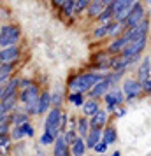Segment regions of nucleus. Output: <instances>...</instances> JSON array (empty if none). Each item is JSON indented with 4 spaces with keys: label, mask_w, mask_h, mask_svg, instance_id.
I'll return each instance as SVG.
<instances>
[{
    "label": "nucleus",
    "mask_w": 151,
    "mask_h": 156,
    "mask_svg": "<svg viewBox=\"0 0 151 156\" xmlns=\"http://www.w3.org/2000/svg\"><path fill=\"white\" fill-rule=\"evenodd\" d=\"M104 77V74L100 72H95V70H90V72H84V74H76L69 79L67 83V88L70 90V93H81L84 95L92 90V86L95 83H99L100 79Z\"/></svg>",
    "instance_id": "nucleus-1"
},
{
    "label": "nucleus",
    "mask_w": 151,
    "mask_h": 156,
    "mask_svg": "<svg viewBox=\"0 0 151 156\" xmlns=\"http://www.w3.org/2000/svg\"><path fill=\"white\" fill-rule=\"evenodd\" d=\"M21 39V28L16 23H5L0 27V49L4 48H11V46H18Z\"/></svg>",
    "instance_id": "nucleus-2"
},
{
    "label": "nucleus",
    "mask_w": 151,
    "mask_h": 156,
    "mask_svg": "<svg viewBox=\"0 0 151 156\" xmlns=\"http://www.w3.org/2000/svg\"><path fill=\"white\" fill-rule=\"evenodd\" d=\"M63 111L58 109V107H51L49 111L46 112V119H44V132L46 133L53 135L56 139L58 135L62 133L60 132V118H62Z\"/></svg>",
    "instance_id": "nucleus-3"
},
{
    "label": "nucleus",
    "mask_w": 151,
    "mask_h": 156,
    "mask_svg": "<svg viewBox=\"0 0 151 156\" xmlns=\"http://www.w3.org/2000/svg\"><path fill=\"white\" fill-rule=\"evenodd\" d=\"M104 102H106V111H107V114H113L116 111V107H120L121 104L127 102V98H125V93H123L121 88L114 86V88H111L104 95Z\"/></svg>",
    "instance_id": "nucleus-4"
},
{
    "label": "nucleus",
    "mask_w": 151,
    "mask_h": 156,
    "mask_svg": "<svg viewBox=\"0 0 151 156\" xmlns=\"http://www.w3.org/2000/svg\"><path fill=\"white\" fill-rule=\"evenodd\" d=\"M39 95H41V88H39V84H37V81H35V83L30 84L28 88L18 91V102H20L21 107L32 105V104H37V102H39Z\"/></svg>",
    "instance_id": "nucleus-5"
},
{
    "label": "nucleus",
    "mask_w": 151,
    "mask_h": 156,
    "mask_svg": "<svg viewBox=\"0 0 151 156\" xmlns=\"http://www.w3.org/2000/svg\"><path fill=\"white\" fill-rule=\"evenodd\" d=\"M121 90H123V93H125L127 102H134L135 98L141 97V93H142V86H141V83H139L137 79L128 77V79H125V81H123Z\"/></svg>",
    "instance_id": "nucleus-6"
},
{
    "label": "nucleus",
    "mask_w": 151,
    "mask_h": 156,
    "mask_svg": "<svg viewBox=\"0 0 151 156\" xmlns=\"http://www.w3.org/2000/svg\"><path fill=\"white\" fill-rule=\"evenodd\" d=\"M21 58V48L20 46H11L0 49V63L4 65H18Z\"/></svg>",
    "instance_id": "nucleus-7"
},
{
    "label": "nucleus",
    "mask_w": 151,
    "mask_h": 156,
    "mask_svg": "<svg viewBox=\"0 0 151 156\" xmlns=\"http://www.w3.org/2000/svg\"><path fill=\"white\" fill-rule=\"evenodd\" d=\"M144 20H146V9H144V5L137 0L134 9H132V12H130L128 18L125 20V27H127V28H134V27H137V25L141 21H144Z\"/></svg>",
    "instance_id": "nucleus-8"
},
{
    "label": "nucleus",
    "mask_w": 151,
    "mask_h": 156,
    "mask_svg": "<svg viewBox=\"0 0 151 156\" xmlns=\"http://www.w3.org/2000/svg\"><path fill=\"white\" fill-rule=\"evenodd\" d=\"M132 42V35H130V32L128 30H125V34H123L121 37H118V39H113V42L109 44V48L106 51H107L109 55H121L123 49L128 46V44Z\"/></svg>",
    "instance_id": "nucleus-9"
},
{
    "label": "nucleus",
    "mask_w": 151,
    "mask_h": 156,
    "mask_svg": "<svg viewBox=\"0 0 151 156\" xmlns=\"http://www.w3.org/2000/svg\"><path fill=\"white\" fill-rule=\"evenodd\" d=\"M146 44H148V35L146 37H139V39H135L134 42H130L125 49H123L121 56L125 58H130V56H141V53L144 51V48H146Z\"/></svg>",
    "instance_id": "nucleus-10"
},
{
    "label": "nucleus",
    "mask_w": 151,
    "mask_h": 156,
    "mask_svg": "<svg viewBox=\"0 0 151 156\" xmlns=\"http://www.w3.org/2000/svg\"><path fill=\"white\" fill-rule=\"evenodd\" d=\"M11 139L13 140H21V139H25V137H34L35 135V128L28 123H23V125H20V126H13L11 128Z\"/></svg>",
    "instance_id": "nucleus-11"
},
{
    "label": "nucleus",
    "mask_w": 151,
    "mask_h": 156,
    "mask_svg": "<svg viewBox=\"0 0 151 156\" xmlns=\"http://www.w3.org/2000/svg\"><path fill=\"white\" fill-rule=\"evenodd\" d=\"M111 88H113V86H111V83H109L106 77H102L99 83H95V84L92 86V90H90L86 95H88V98L99 100V98H102V97H104V95L111 90Z\"/></svg>",
    "instance_id": "nucleus-12"
},
{
    "label": "nucleus",
    "mask_w": 151,
    "mask_h": 156,
    "mask_svg": "<svg viewBox=\"0 0 151 156\" xmlns=\"http://www.w3.org/2000/svg\"><path fill=\"white\" fill-rule=\"evenodd\" d=\"M53 156H72L70 154V146L67 144L63 133L58 135L55 144H53Z\"/></svg>",
    "instance_id": "nucleus-13"
},
{
    "label": "nucleus",
    "mask_w": 151,
    "mask_h": 156,
    "mask_svg": "<svg viewBox=\"0 0 151 156\" xmlns=\"http://www.w3.org/2000/svg\"><path fill=\"white\" fill-rule=\"evenodd\" d=\"M135 79L139 83H144V81L151 79V56L142 58V62L137 67V77Z\"/></svg>",
    "instance_id": "nucleus-14"
},
{
    "label": "nucleus",
    "mask_w": 151,
    "mask_h": 156,
    "mask_svg": "<svg viewBox=\"0 0 151 156\" xmlns=\"http://www.w3.org/2000/svg\"><path fill=\"white\" fill-rule=\"evenodd\" d=\"M107 118H109L107 111H106V109H99L92 118H88V119H90V128H99V130H104V126L107 125Z\"/></svg>",
    "instance_id": "nucleus-15"
},
{
    "label": "nucleus",
    "mask_w": 151,
    "mask_h": 156,
    "mask_svg": "<svg viewBox=\"0 0 151 156\" xmlns=\"http://www.w3.org/2000/svg\"><path fill=\"white\" fill-rule=\"evenodd\" d=\"M28 119H30V116L23 111L21 107H18L14 112L9 114V125L11 126H20L23 123H28Z\"/></svg>",
    "instance_id": "nucleus-16"
},
{
    "label": "nucleus",
    "mask_w": 151,
    "mask_h": 156,
    "mask_svg": "<svg viewBox=\"0 0 151 156\" xmlns=\"http://www.w3.org/2000/svg\"><path fill=\"white\" fill-rule=\"evenodd\" d=\"M37 105H39V116H41V114H46L51 109V91L49 90H42V91H41Z\"/></svg>",
    "instance_id": "nucleus-17"
},
{
    "label": "nucleus",
    "mask_w": 151,
    "mask_h": 156,
    "mask_svg": "<svg viewBox=\"0 0 151 156\" xmlns=\"http://www.w3.org/2000/svg\"><path fill=\"white\" fill-rule=\"evenodd\" d=\"M100 140H102V130H99V128H90L88 135L84 137V144H86V149H93Z\"/></svg>",
    "instance_id": "nucleus-18"
},
{
    "label": "nucleus",
    "mask_w": 151,
    "mask_h": 156,
    "mask_svg": "<svg viewBox=\"0 0 151 156\" xmlns=\"http://www.w3.org/2000/svg\"><path fill=\"white\" fill-rule=\"evenodd\" d=\"M135 2H137V0H113V2H111V5H109V9L113 11V14H114V18H116L121 11H125V9L130 7V5H134Z\"/></svg>",
    "instance_id": "nucleus-19"
},
{
    "label": "nucleus",
    "mask_w": 151,
    "mask_h": 156,
    "mask_svg": "<svg viewBox=\"0 0 151 156\" xmlns=\"http://www.w3.org/2000/svg\"><path fill=\"white\" fill-rule=\"evenodd\" d=\"M76 133H77V137H81V139H84L88 135V132H90V119L88 118H77L76 119Z\"/></svg>",
    "instance_id": "nucleus-20"
},
{
    "label": "nucleus",
    "mask_w": 151,
    "mask_h": 156,
    "mask_svg": "<svg viewBox=\"0 0 151 156\" xmlns=\"http://www.w3.org/2000/svg\"><path fill=\"white\" fill-rule=\"evenodd\" d=\"M16 72V65H4L0 63V86H4L9 79L14 76Z\"/></svg>",
    "instance_id": "nucleus-21"
},
{
    "label": "nucleus",
    "mask_w": 151,
    "mask_h": 156,
    "mask_svg": "<svg viewBox=\"0 0 151 156\" xmlns=\"http://www.w3.org/2000/svg\"><path fill=\"white\" fill-rule=\"evenodd\" d=\"M125 30H127V27H125V23L113 21L111 25H109L107 37H111V39H118V37H121L123 34H125Z\"/></svg>",
    "instance_id": "nucleus-22"
},
{
    "label": "nucleus",
    "mask_w": 151,
    "mask_h": 156,
    "mask_svg": "<svg viewBox=\"0 0 151 156\" xmlns=\"http://www.w3.org/2000/svg\"><path fill=\"white\" fill-rule=\"evenodd\" d=\"M100 109V104H99V100H93V98H88L84 100V104H83V112L86 118H92L97 111Z\"/></svg>",
    "instance_id": "nucleus-23"
},
{
    "label": "nucleus",
    "mask_w": 151,
    "mask_h": 156,
    "mask_svg": "<svg viewBox=\"0 0 151 156\" xmlns=\"http://www.w3.org/2000/svg\"><path fill=\"white\" fill-rule=\"evenodd\" d=\"M104 9H106V5H104L102 2H95V0H92V2H90V5H88V9H86V16H88V18L97 20Z\"/></svg>",
    "instance_id": "nucleus-24"
},
{
    "label": "nucleus",
    "mask_w": 151,
    "mask_h": 156,
    "mask_svg": "<svg viewBox=\"0 0 151 156\" xmlns=\"http://www.w3.org/2000/svg\"><path fill=\"white\" fill-rule=\"evenodd\" d=\"M84 153H86V144H84V139L77 137V139L74 140V144L70 146V154L72 156H84Z\"/></svg>",
    "instance_id": "nucleus-25"
},
{
    "label": "nucleus",
    "mask_w": 151,
    "mask_h": 156,
    "mask_svg": "<svg viewBox=\"0 0 151 156\" xmlns=\"http://www.w3.org/2000/svg\"><path fill=\"white\" fill-rule=\"evenodd\" d=\"M116 139H118V133H116V128L114 126H107L102 130V142H106L107 146L114 144Z\"/></svg>",
    "instance_id": "nucleus-26"
},
{
    "label": "nucleus",
    "mask_w": 151,
    "mask_h": 156,
    "mask_svg": "<svg viewBox=\"0 0 151 156\" xmlns=\"http://www.w3.org/2000/svg\"><path fill=\"white\" fill-rule=\"evenodd\" d=\"M95 21H99L100 25H111V23L114 21V14H113V11H111L109 7H106Z\"/></svg>",
    "instance_id": "nucleus-27"
},
{
    "label": "nucleus",
    "mask_w": 151,
    "mask_h": 156,
    "mask_svg": "<svg viewBox=\"0 0 151 156\" xmlns=\"http://www.w3.org/2000/svg\"><path fill=\"white\" fill-rule=\"evenodd\" d=\"M63 100H65V93L62 90H53L51 91V107H58L60 109Z\"/></svg>",
    "instance_id": "nucleus-28"
},
{
    "label": "nucleus",
    "mask_w": 151,
    "mask_h": 156,
    "mask_svg": "<svg viewBox=\"0 0 151 156\" xmlns=\"http://www.w3.org/2000/svg\"><path fill=\"white\" fill-rule=\"evenodd\" d=\"M74 7H76V0H65L63 4H62V7H60V11H62L63 16L72 18L74 16Z\"/></svg>",
    "instance_id": "nucleus-29"
},
{
    "label": "nucleus",
    "mask_w": 151,
    "mask_h": 156,
    "mask_svg": "<svg viewBox=\"0 0 151 156\" xmlns=\"http://www.w3.org/2000/svg\"><path fill=\"white\" fill-rule=\"evenodd\" d=\"M67 100L74 107H83V104H84V95H81V93H69L67 95Z\"/></svg>",
    "instance_id": "nucleus-30"
},
{
    "label": "nucleus",
    "mask_w": 151,
    "mask_h": 156,
    "mask_svg": "<svg viewBox=\"0 0 151 156\" xmlns=\"http://www.w3.org/2000/svg\"><path fill=\"white\" fill-rule=\"evenodd\" d=\"M107 32H109V25H99L97 28H93V39L95 41H100V39H106L107 37Z\"/></svg>",
    "instance_id": "nucleus-31"
},
{
    "label": "nucleus",
    "mask_w": 151,
    "mask_h": 156,
    "mask_svg": "<svg viewBox=\"0 0 151 156\" xmlns=\"http://www.w3.org/2000/svg\"><path fill=\"white\" fill-rule=\"evenodd\" d=\"M90 2H92V0H76L74 16H76V14H83V12H86V9H88V5H90Z\"/></svg>",
    "instance_id": "nucleus-32"
},
{
    "label": "nucleus",
    "mask_w": 151,
    "mask_h": 156,
    "mask_svg": "<svg viewBox=\"0 0 151 156\" xmlns=\"http://www.w3.org/2000/svg\"><path fill=\"white\" fill-rule=\"evenodd\" d=\"M63 137H65V140H67V144L72 146L74 140L77 139V133H76V130H74V128H70V130H65V132H63Z\"/></svg>",
    "instance_id": "nucleus-33"
},
{
    "label": "nucleus",
    "mask_w": 151,
    "mask_h": 156,
    "mask_svg": "<svg viewBox=\"0 0 151 156\" xmlns=\"http://www.w3.org/2000/svg\"><path fill=\"white\" fill-rule=\"evenodd\" d=\"M55 140H56V139H55L53 135L46 133V132L41 135V144H42V146H53V144H55Z\"/></svg>",
    "instance_id": "nucleus-34"
},
{
    "label": "nucleus",
    "mask_w": 151,
    "mask_h": 156,
    "mask_svg": "<svg viewBox=\"0 0 151 156\" xmlns=\"http://www.w3.org/2000/svg\"><path fill=\"white\" fill-rule=\"evenodd\" d=\"M67 125H69V114L63 112L62 114V118H60V132H62V133L67 130Z\"/></svg>",
    "instance_id": "nucleus-35"
},
{
    "label": "nucleus",
    "mask_w": 151,
    "mask_h": 156,
    "mask_svg": "<svg viewBox=\"0 0 151 156\" xmlns=\"http://www.w3.org/2000/svg\"><path fill=\"white\" fill-rule=\"evenodd\" d=\"M93 151L97 153V154H106V151H107V144L100 140V142H99V144L93 147Z\"/></svg>",
    "instance_id": "nucleus-36"
},
{
    "label": "nucleus",
    "mask_w": 151,
    "mask_h": 156,
    "mask_svg": "<svg viewBox=\"0 0 151 156\" xmlns=\"http://www.w3.org/2000/svg\"><path fill=\"white\" fill-rule=\"evenodd\" d=\"M11 125H9V121H5V123H0V135H9L11 133Z\"/></svg>",
    "instance_id": "nucleus-37"
},
{
    "label": "nucleus",
    "mask_w": 151,
    "mask_h": 156,
    "mask_svg": "<svg viewBox=\"0 0 151 156\" xmlns=\"http://www.w3.org/2000/svg\"><path fill=\"white\" fill-rule=\"evenodd\" d=\"M141 86H142V93H148V95H151V79H148V81L141 83Z\"/></svg>",
    "instance_id": "nucleus-38"
},
{
    "label": "nucleus",
    "mask_w": 151,
    "mask_h": 156,
    "mask_svg": "<svg viewBox=\"0 0 151 156\" xmlns=\"http://www.w3.org/2000/svg\"><path fill=\"white\" fill-rule=\"evenodd\" d=\"M5 121H9V114L5 112V109L0 104V123H5Z\"/></svg>",
    "instance_id": "nucleus-39"
},
{
    "label": "nucleus",
    "mask_w": 151,
    "mask_h": 156,
    "mask_svg": "<svg viewBox=\"0 0 151 156\" xmlns=\"http://www.w3.org/2000/svg\"><path fill=\"white\" fill-rule=\"evenodd\" d=\"M11 142H13L11 135H0V147L5 146V144H11Z\"/></svg>",
    "instance_id": "nucleus-40"
},
{
    "label": "nucleus",
    "mask_w": 151,
    "mask_h": 156,
    "mask_svg": "<svg viewBox=\"0 0 151 156\" xmlns=\"http://www.w3.org/2000/svg\"><path fill=\"white\" fill-rule=\"evenodd\" d=\"M113 114H114L116 118H121V116H125V114H127V109L120 105V107H116V111H114Z\"/></svg>",
    "instance_id": "nucleus-41"
},
{
    "label": "nucleus",
    "mask_w": 151,
    "mask_h": 156,
    "mask_svg": "<svg viewBox=\"0 0 151 156\" xmlns=\"http://www.w3.org/2000/svg\"><path fill=\"white\" fill-rule=\"evenodd\" d=\"M65 0H51V5H53V7L55 9H60L62 7V4H63Z\"/></svg>",
    "instance_id": "nucleus-42"
},
{
    "label": "nucleus",
    "mask_w": 151,
    "mask_h": 156,
    "mask_svg": "<svg viewBox=\"0 0 151 156\" xmlns=\"http://www.w3.org/2000/svg\"><path fill=\"white\" fill-rule=\"evenodd\" d=\"M111 2H113V0H102V4H104L106 7H109V5H111Z\"/></svg>",
    "instance_id": "nucleus-43"
},
{
    "label": "nucleus",
    "mask_w": 151,
    "mask_h": 156,
    "mask_svg": "<svg viewBox=\"0 0 151 156\" xmlns=\"http://www.w3.org/2000/svg\"><path fill=\"white\" fill-rule=\"evenodd\" d=\"M2 97H4V86H0V100H2Z\"/></svg>",
    "instance_id": "nucleus-44"
},
{
    "label": "nucleus",
    "mask_w": 151,
    "mask_h": 156,
    "mask_svg": "<svg viewBox=\"0 0 151 156\" xmlns=\"http://www.w3.org/2000/svg\"><path fill=\"white\" fill-rule=\"evenodd\" d=\"M111 156H121V153H120V151H114V153H113Z\"/></svg>",
    "instance_id": "nucleus-45"
},
{
    "label": "nucleus",
    "mask_w": 151,
    "mask_h": 156,
    "mask_svg": "<svg viewBox=\"0 0 151 156\" xmlns=\"http://www.w3.org/2000/svg\"><path fill=\"white\" fill-rule=\"evenodd\" d=\"M97 156H106V154H97Z\"/></svg>",
    "instance_id": "nucleus-46"
},
{
    "label": "nucleus",
    "mask_w": 151,
    "mask_h": 156,
    "mask_svg": "<svg viewBox=\"0 0 151 156\" xmlns=\"http://www.w3.org/2000/svg\"><path fill=\"white\" fill-rule=\"evenodd\" d=\"M0 7H2V0H0Z\"/></svg>",
    "instance_id": "nucleus-47"
},
{
    "label": "nucleus",
    "mask_w": 151,
    "mask_h": 156,
    "mask_svg": "<svg viewBox=\"0 0 151 156\" xmlns=\"http://www.w3.org/2000/svg\"><path fill=\"white\" fill-rule=\"evenodd\" d=\"M95 2H102V0H95Z\"/></svg>",
    "instance_id": "nucleus-48"
},
{
    "label": "nucleus",
    "mask_w": 151,
    "mask_h": 156,
    "mask_svg": "<svg viewBox=\"0 0 151 156\" xmlns=\"http://www.w3.org/2000/svg\"><path fill=\"white\" fill-rule=\"evenodd\" d=\"M149 16H151V11H149Z\"/></svg>",
    "instance_id": "nucleus-49"
}]
</instances>
